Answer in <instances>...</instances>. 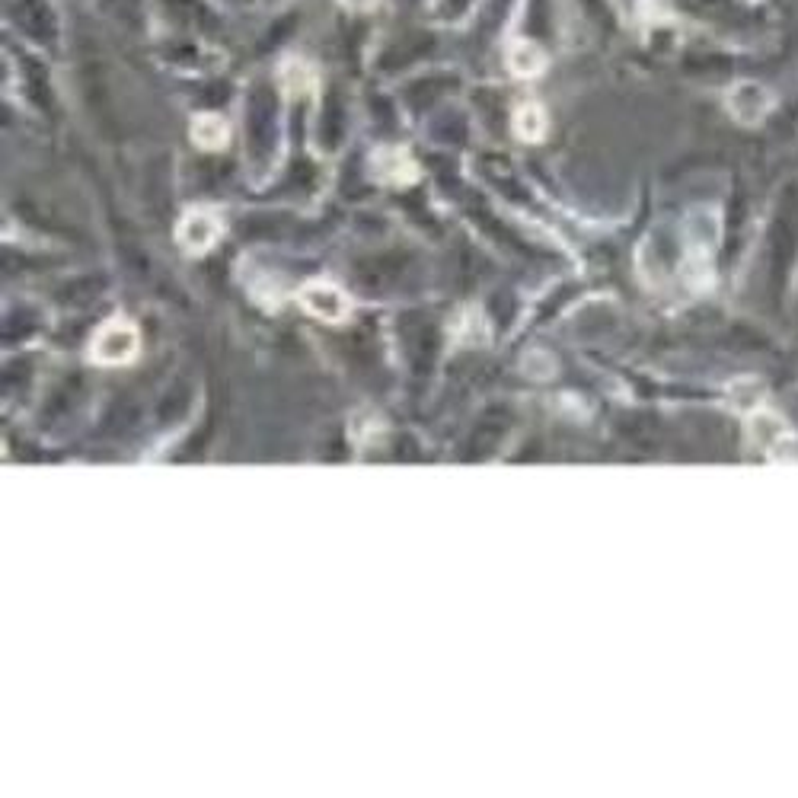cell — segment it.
I'll return each instance as SVG.
<instances>
[{"label": "cell", "instance_id": "obj_7", "mask_svg": "<svg viewBox=\"0 0 798 798\" xmlns=\"http://www.w3.org/2000/svg\"><path fill=\"white\" fill-rule=\"evenodd\" d=\"M514 131L524 141H540L546 135V115L537 103H524L518 112H514Z\"/></svg>", "mask_w": 798, "mask_h": 798}, {"label": "cell", "instance_id": "obj_8", "mask_svg": "<svg viewBox=\"0 0 798 798\" xmlns=\"http://www.w3.org/2000/svg\"><path fill=\"white\" fill-rule=\"evenodd\" d=\"M192 138L198 147L214 151V147L227 144V125L218 119V115H202V119H195V125H192Z\"/></svg>", "mask_w": 798, "mask_h": 798}, {"label": "cell", "instance_id": "obj_1", "mask_svg": "<svg viewBox=\"0 0 798 798\" xmlns=\"http://www.w3.org/2000/svg\"><path fill=\"white\" fill-rule=\"evenodd\" d=\"M138 355V329L125 320H112L90 342V358L96 364H128Z\"/></svg>", "mask_w": 798, "mask_h": 798}, {"label": "cell", "instance_id": "obj_9", "mask_svg": "<svg viewBox=\"0 0 798 798\" xmlns=\"http://www.w3.org/2000/svg\"><path fill=\"white\" fill-rule=\"evenodd\" d=\"M543 68V55L537 52V45L518 42L511 48V71H518L521 77H534Z\"/></svg>", "mask_w": 798, "mask_h": 798}, {"label": "cell", "instance_id": "obj_6", "mask_svg": "<svg viewBox=\"0 0 798 798\" xmlns=\"http://www.w3.org/2000/svg\"><path fill=\"white\" fill-rule=\"evenodd\" d=\"M377 176H384V182H412L415 179V166L403 151H380L377 157Z\"/></svg>", "mask_w": 798, "mask_h": 798}, {"label": "cell", "instance_id": "obj_5", "mask_svg": "<svg viewBox=\"0 0 798 798\" xmlns=\"http://www.w3.org/2000/svg\"><path fill=\"white\" fill-rule=\"evenodd\" d=\"M218 237H221V224L208 211H192L179 224V246L189 249V253H208L218 243Z\"/></svg>", "mask_w": 798, "mask_h": 798}, {"label": "cell", "instance_id": "obj_4", "mask_svg": "<svg viewBox=\"0 0 798 798\" xmlns=\"http://www.w3.org/2000/svg\"><path fill=\"white\" fill-rule=\"evenodd\" d=\"M770 106H773L770 93L763 90L760 83H754V80L738 83V87L728 93V109L735 112V119H738V122H744V125H754V122H760L763 115L770 112Z\"/></svg>", "mask_w": 798, "mask_h": 798}, {"label": "cell", "instance_id": "obj_2", "mask_svg": "<svg viewBox=\"0 0 798 798\" xmlns=\"http://www.w3.org/2000/svg\"><path fill=\"white\" fill-rule=\"evenodd\" d=\"M747 431H751V441L773 460H789L795 454L792 431L767 409H751V415H747Z\"/></svg>", "mask_w": 798, "mask_h": 798}, {"label": "cell", "instance_id": "obj_3", "mask_svg": "<svg viewBox=\"0 0 798 798\" xmlns=\"http://www.w3.org/2000/svg\"><path fill=\"white\" fill-rule=\"evenodd\" d=\"M301 304H304L307 313H313V317L323 320V323H342L348 317V310H352L348 297L339 288L323 285V281H317V285H307L301 291Z\"/></svg>", "mask_w": 798, "mask_h": 798}]
</instances>
